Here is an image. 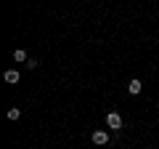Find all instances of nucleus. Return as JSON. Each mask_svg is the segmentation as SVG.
I'll use <instances>...</instances> for the list:
<instances>
[{"label": "nucleus", "instance_id": "1", "mask_svg": "<svg viewBox=\"0 0 159 149\" xmlns=\"http://www.w3.org/2000/svg\"><path fill=\"white\" fill-rule=\"evenodd\" d=\"M106 125L111 128L114 133H119L122 131V115H119V112H109L106 115Z\"/></svg>", "mask_w": 159, "mask_h": 149}, {"label": "nucleus", "instance_id": "2", "mask_svg": "<svg viewBox=\"0 0 159 149\" xmlns=\"http://www.w3.org/2000/svg\"><path fill=\"white\" fill-rule=\"evenodd\" d=\"M90 138H93V144H96V147H106L111 136H109V133L101 128V131H93V136H90Z\"/></svg>", "mask_w": 159, "mask_h": 149}, {"label": "nucleus", "instance_id": "3", "mask_svg": "<svg viewBox=\"0 0 159 149\" xmlns=\"http://www.w3.org/2000/svg\"><path fill=\"white\" fill-rule=\"evenodd\" d=\"M3 80H6L8 85H16V83L21 80V74H19V69H6V74H3Z\"/></svg>", "mask_w": 159, "mask_h": 149}, {"label": "nucleus", "instance_id": "4", "mask_svg": "<svg viewBox=\"0 0 159 149\" xmlns=\"http://www.w3.org/2000/svg\"><path fill=\"white\" fill-rule=\"evenodd\" d=\"M127 91H130V93H133V96H138V93H141V91H143V83H141V80H138V77H133V80H130V83H127Z\"/></svg>", "mask_w": 159, "mask_h": 149}, {"label": "nucleus", "instance_id": "5", "mask_svg": "<svg viewBox=\"0 0 159 149\" xmlns=\"http://www.w3.org/2000/svg\"><path fill=\"white\" fill-rule=\"evenodd\" d=\"M13 61H24V64H27V61H29L27 51H21V48H16V51H13Z\"/></svg>", "mask_w": 159, "mask_h": 149}, {"label": "nucleus", "instance_id": "6", "mask_svg": "<svg viewBox=\"0 0 159 149\" xmlns=\"http://www.w3.org/2000/svg\"><path fill=\"white\" fill-rule=\"evenodd\" d=\"M19 117H21V109H19V107H11V109H8V120H19Z\"/></svg>", "mask_w": 159, "mask_h": 149}, {"label": "nucleus", "instance_id": "7", "mask_svg": "<svg viewBox=\"0 0 159 149\" xmlns=\"http://www.w3.org/2000/svg\"><path fill=\"white\" fill-rule=\"evenodd\" d=\"M37 67H40L37 59H29V61H27V69H37Z\"/></svg>", "mask_w": 159, "mask_h": 149}, {"label": "nucleus", "instance_id": "8", "mask_svg": "<svg viewBox=\"0 0 159 149\" xmlns=\"http://www.w3.org/2000/svg\"><path fill=\"white\" fill-rule=\"evenodd\" d=\"M157 112H159V101H157Z\"/></svg>", "mask_w": 159, "mask_h": 149}]
</instances>
